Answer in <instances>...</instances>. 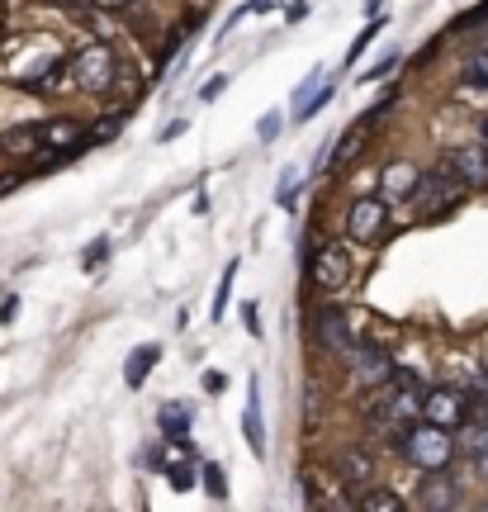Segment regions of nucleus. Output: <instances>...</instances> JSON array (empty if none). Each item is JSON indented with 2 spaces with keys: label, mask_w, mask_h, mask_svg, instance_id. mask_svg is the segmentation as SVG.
Returning a JSON list of instances; mask_svg holds the SVG:
<instances>
[{
  "label": "nucleus",
  "mask_w": 488,
  "mask_h": 512,
  "mask_svg": "<svg viewBox=\"0 0 488 512\" xmlns=\"http://www.w3.org/2000/svg\"><path fill=\"white\" fill-rule=\"evenodd\" d=\"M91 5H100V10H109V15H119V10H133L138 0H91Z\"/></svg>",
  "instance_id": "30"
},
{
  "label": "nucleus",
  "mask_w": 488,
  "mask_h": 512,
  "mask_svg": "<svg viewBox=\"0 0 488 512\" xmlns=\"http://www.w3.org/2000/svg\"><path fill=\"white\" fill-rule=\"evenodd\" d=\"M337 479L351 489H370L375 484V456L365 446H342L337 451Z\"/></svg>",
  "instance_id": "10"
},
{
  "label": "nucleus",
  "mask_w": 488,
  "mask_h": 512,
  "mask_svg": "<svg viewBox=\"0 0 488 512\" xmlns=\"http://www.w3.org/2000/svg\"><path fill=\"white\" fill-rule=\"evenodd\" d=\"M460 190H465V181L455 176V166L446 162L441 171H432V176H422L417 181V190H413V204H417V214H446L455 200H460Z\"/></svg>",
  "instance_id": "5"
},
{
  "label": "nucleus",
  "mask_w": 488,
  "mask_h": 512,
  "mask_svg": "<svg viewBox=\"0 0 488 512\" xmlns=\"http://www.w3.org/2000/svg\"><path fill=\"white\" fill-rule=\"evenodd\" d=\"M53 5H67V10H72V15H81V10H86V5H91V0H53Z\"/></svg>",
  "instance_id": "33"
},
{
  "label": "nucleus",
  "mask_w": 488,
  "mask_h": 512,
  "mask_svg": "<svg viewBox=\"0 0 488 512\" xmlns=\"http://www.w3.org/2000/svg\"><path fill=\"white\" fill-rule=\"evenodd\" d=\"M86 133H91V128L81 124V119L62 114V119H48V124H43V143L53 147V152H76V147L86 143Z\"/></svg>",
  "instance_id": "14"
},
{
  "label": "nucleus",
  "mask_w": 488,
  "mask_h": 512,
  "mask_svg": "<svg viewBox=\"0 0 488 512\" xmlns=\"http://www.w3.org/2000/svg\"><path fill=\"white\" fill-rule=\"evenodd\" d=\"M43 147H48L43 143V124H15L0 133V152H5V157H19V162H24V157H38Z\"/></svg>",
  "instance_id": "13"
},
{
  "label": "nucleus",
  "mask_w": 488,
  "mask_h": 512,
  "mask_svg": "<svg viewBox=\"0 0 488 512\" xmlns=\"http://www.w3.org/2000/svg\"><path fill=\"white\" fill-rule=\"evenodd\" d=\"M72 81L81 91L91 95H109L114 91V81H119V57L109 53L105 43H91V48H81L72 57Z\"/></svg>",
  "instance_id": "3"
},
{
  "label": "nucleus",
  "mask_w": 488,
  "mask_h": 512,
  "mask_svg": "<svg viewBox=\"0 0 488 512\" xmlns=\"http://www.w3.org/2000/svg\"><path fill=\"white\" fill-rule=\"evenodd\" d=\"M119 133H124V114H105V119L86 133V143H114Z\"/></svg>",
  "instance_id": "21"
},
{
  "label": "nucleus",
  "mask_w": 488,
  "mask_h": 512,
  "mask_svg": "<svg viewBox=\"0 0 488 512\" xmlns=\"http://www.w3.org/2000/svg\"><path fill=\"white\" fill-rule=\"evenodd\" d=\"M318 86H323V72H308V81L299 86V91H294V110H299V105L308 100V91H318Z\"/></svg>",
  "instance_id": "27"
},
{
  "label": "nucleus",
  "mask_w": 488,
  "mask_h": 512,
  "mask_svg": "<svg viewBox=\"0 0 488 512\" xmlns=\"http://www.w3.org/2000/svg\"><path fill=\"white\" fill-rule=\"evenodd\" d=\"M157 427H162L166 437H185V427H190V408H185V403H171L162 418H157Z\"/></svg>",
  "instance_id": "19"
},
{
  "label": "nucleus",
  "mask_w": 488,
  "mask_h": 512,
  "mask_svg": "<svg viewBox=\"0 0 488 512\" xmlns=\"http://www.w3.org/2000/svg\"><path fill=\"white\" fill-rule=\"evenodd\" d=\"M417 181H422V171H417L413 162H389L380 171V195L389 204H398V200H413V190H417Z\"/></svg>",
  "instance_id": "12"
},
{
  "label": "nucleus",
  "mask_w": 488,
  "mask_h": 512,
  "mask_svg": "<svg viewBox=\"0 0 488 512\" xmlns=\"http://www.w3.org/2000/svg\"><path fill=\"white\" fill-rule=\"evenodd\" d=\"M105 256H109V238H95L91 247H86V256H81V266H86V271H95Z\"/></svg>",
  "instance_id": "25"
},
{
  "label": "nucleus",
  "mask_w": 488,
  "mask_h": 512,
  "mask_svg": "<svg viewBox=\"0 0 488 512\" xmlns=\"http://www.w3.org/2000/svg\"><path fill=\"white\" fill-rule=\"evenodd\" d=\"M361 508H370V512H403L408 503H403L394 489H375V484H370V489L361 494Z\"/></svg>",
  "instance_id": "18"
},
{
  "label": "nucleus",
  "mask_w": 488,
  "mask_h": 512,
  "mask_svg": "<svg viewBox=\"0 0 488 512\" xmlns=\"http://www.w3.org/2000/svg\"><path fill=\"white\" fill-rule=\"evenodd\" d=\"M313 337H318V347L332 351V356H342V351L356 342L351 318H346V309H337V304H327V309L313 313Z\"/></svg>",
  "instance_id": "8"
},
{
  "label": "nucleus",
  "mask_w": 488,
  "mask_h": 512,
  "mask_svg": "<svg viewBox=\"0 0 488 512\" xmlns=\"http://www.w3.org/2000/svg\"><path fill=\"white\" fill-rule=\"evenodd\" d=\"M446 162L455 166V176L465 185H488V143L484 138H479V143H460Z\"/></svg>",
  "instance_id": "11"
},
{
  "label": "nucleus",
  "mask_w": 488,
  "mask_h": 512,
  "mask_svg": "<svg viewBox=\"0 0 488 512\" xmlns=\"http://www.w3.org/2000/svg\"><path fill=\"white\" fill-rule=\"evenodd\" d=\"M242 318H247V328H252V337H261V313H256V304H247V309H242Z\"/></svg>",
  "instance_id": "31"
},
{
  "label": "nucleus",
  "mask_w": 488,
  "mask_h": 512,
  "mask_svg": "<svg viewBox=\"0 0 488 512\" xmlns=\"http://www.w3.org/2000/svg\"><path fill=\"white\" fill-rule=\"evenodd\" d=\"M384 228H389V200L384 195H361V200L346 209V238L370 247V242L384 238Z\"/></svg>",
  "instance_id": "6"
},
{
  "label": "nucleus",
  "mask_w": 488,
  "mask_h": 512,
  "mask_svg": "<svg viewBox=\"0 0 488 512\" xmlns=\"http://www.w3.org/2000/svg\"><path fill=\"white\" fill-rule=\"evenodd\" d=\"M342 361H346V370H351V380L361 384V389H380V384H389L394 380V356L384 351V342H351V347L342 351Z\"/></svg>",
  "instance_id": "2"
},
{
  "label": "nucleus",
  "mask_w": 488,
  "mask_h": 512,
  "mask_svg": "<svg viewBox=\"0 0 488 512\" xmlns=\"http://www.w3.org/2000/svg\"><path fill=\"white\" fill-rule=\"evenodd\" d=\"M242 432H247V441H252L256 456H266V427H261V389H247V413H242Z\"/></svg>",
  "instance_id": "16"
},
{
  "label": "nucleus",
  "mask_w": 488,
  "mask_h": 512,
  "mask_svg": "<svg viewBox=\"0 0 488 512\" xmlns=\"http://www.w3.org/2000/svg\"><path fill=\"white\" fill-rule=\"evenodd\" d=\"M479 138H484V143H488V114H484V119H479Z\"/></svg>",
  "instance_id": "34"
},
{
  "label": "nucleus",
  "mask_w": 488,
  "mask_h": 512,
  "mask_svg": "<svg viewBox=\"0 0 488 512\" xmlns=\"http://www.w3.org/2000/svg\"><path fill=\"white\" fill-rule=\"evenodd\" d=\"M166 479H171L176 494H190L195 489V465H166Z\"/></svg>",
  "instance_id": "23"
},
{
  "label": "nucleus",
  "mask_w": 488,
  "mask_h": 512,
  "mask_svg": "<svg viewBox=\"0 0 488 512\" xmlns=\"http://www.w3.org/2000/svg\"><path fill=\"white\" fill-rule=\"evenodd\" d=\"M422 418L436 422V427H460V422L470 418L465 389H455V384H432V389L422 394Z\"/></svg>",
  "instance_id": "7"
},
{
  "label": "nucleus",
  "mask_w": 488,
  "mask_h": 512,
  "mask_svg": "<svg viewBox=\"0 0 488 512\" xmlns=\"http://www.w3.org/2000/svg\"><path fill=\"white\" fill-rule=\"evenodd\" d=\"M460 81H465L470 91H488V53H474L470 62H465V72H460Z\"/></svg>",
  "instance_id": "20"
},
{
  "label": "nucleus",
  "mask_w": 488,
  "mask_h": 512,
  "mask_svg": "<svg viewBox=\"0 0 488 512\" xmlns=\"http://www.w3.org/2000/svg\"><path fill=\"white\" fill-rule=\"evenodd\" d=\"M465 494L446 470H427V479L417 484V508H460Z\"/></svg>",
  "instance_id": "9"
},
{
  "label": "nucleus",
  "mask_w": 488,
  "mask_h": 512,
  "mask_svg": "<svg viewBox=\"0 0 488 512\" xmlns=\"http://www.w3.org/2000/svg\"><path fill=\"white\" fill-rule=\"evenodd\" d=\"M280 124H285L280 114H266V119H256V138H261V143H275V133H280Z\"/></svg>",
  "instance_id": "26"
},
{
  "label": "nucleus",
  "mask_w": 488,
  "mask_h": 512,
  "mask_svg": "<svg viewBox=\"0 0 488 512\" xmlns=\"http://www.w3.org/2000/svg\"><path fill=\"white\" fill-rule=\"evenodd\" d=\"M19 318V299L15 294H5V304H0V323H15Z\"/></svg>",
  "instance_id": "29"
},
{
  "label": "nucleus",
  "mask_w": 488,
  "mask_h": 512,
  "mask_svg": "<svg viewBox=\"0 0 488 512\" xmlns=\"http://www.w3.org/2000/svg\"><path fill=\"white\" fill-rule=\"evenodd\" d=\"M455 437H451V427H436V422L427 418H417L413 427H408V437H403V451L398 456L408 460L413 470H451V460H455Z\"/></svg>",
  "instance_id": "1"
},
{
  "label": "nucleus",
  "mask_w": 488,
  "mask_h": 512,
  "mask_svg": "<svg viewBox=\"0 0 488 512\" xmlns=\"http://www.w3.org/2000/svg\"><path fill=\"white\" fill-rule=\"evenodd\" d=\"M237 271H242V261L233 256V266H228V271H223V280H218V294H214V318H223V309H228V294H233Z\"/></svg>",
  "instance_id": "22"
},
{
  "label": "nucleus",
  "mask_w": 488,
  "mask_h": 512,
  "mask_svg": "<svg viewBox=\"0 0 488 512\" xmlns=\"http://www.w3.org/2000/svg\"><path fill=\"white\" fill-rule=\"evenodd\" d=\"M351 275H356V261L346 252V242H327V247H318V256H313L308 280H313V290L342 294L346 285H351Z\"/></svg>",
  "instance_id": "4"
},
{
  "label": "nucleus",
  "mask_w": 488,
  "mask_h": 512,
  "mask_svg": "<svg viewBox=\"0 0 488 512\" xmlns=\"http://www.w3.org/2000/svg\"><path fill=\"white\" fill-rule=\"evenodd\" d=\"M157 361H162V347H157V342H147V347H133V351H128L124 380L133 384V389H138V384H143L147 375H152V366H157Z\"/></svg>",
  "instance_id": "17"
},
{
  "label": "nucleus",
  "mask_w": 488,
  "mask_h": 512,
  "mask_svg": "<svg viewBox=\"0 0 488 512\" xmlns=\"http://www.w3.org/2000/svg\"><path fill=\"white\" fill-rule=\"evenodd\" d=\"M72 81V62H48L38 76H24V91H34V95H53L62 91Z\"/></svg>",
  "instance_id": "15"
},
{
  "label": "nucleus",
  "mask_w": 488,
  "mask_h": 512,
  "mask_svg": "<svg viewBox=\"0 0 488 512\" xmlns=\"http://www.w3.org/2000/svg\"><path fill=\"white\" fill-rule=\"evenodd\" d=\"M474 470H479V479H488V446H484V451H474Z\"/></svg>",
  "instance_id": "32"
},
{
  "label": "nucleus",
  "mask_w": 488,
  "mask_h": 512,
  "mask_svg": "<svg viewBox=\"0 0 488 512\" xmlns=\"http://www.w3.org/2000/svg\"><path fill=\"white\" fill-rule=\"evenodd\" d=\"M223 86H228V76H214V81H204L199 100H218V95H223Z\"/></svg>",
  "instance_id": "28"
},
{
  "label": "nucleus",
  "mask_w": 488,
  "mask_h": 512,
  "mask_svg": "<svg viewBox=\"0 0 488 512\" xmlns=\"http://www.w3.org/2000/svg\"><path fill=\"white\" fill-rule=\"evenodd\" d=\"M204 489H209L214 498H228V479H223V470H218L214 460L204 465Z\"/></svg>",
  "instance_id": "24"
}]
</instances>
